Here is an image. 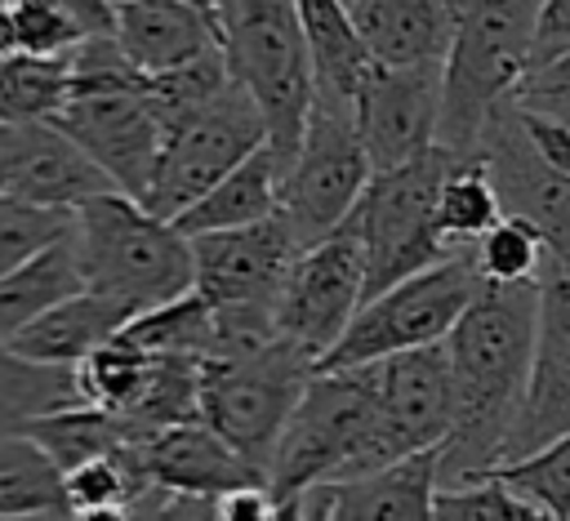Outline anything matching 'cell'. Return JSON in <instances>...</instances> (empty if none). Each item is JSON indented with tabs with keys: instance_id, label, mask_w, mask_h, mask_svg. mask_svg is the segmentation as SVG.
I'll list each match as a JSON object with an SVG mask.
<instances>
[{
	"instance_id": "1",
	"label": "cell",
	"mask_w": 570,
	"mask_h": 521,
	"mask_svg": "<svg viewBox=\"0 0 570 521\" xmlns=\"http://www.w3.org/2000/svg\"><path fill=\"white\" fill-rule=\"evenodd\" d=\"M539 325V285H481L445 338L450 436L441 445V485H463L503 463L517 427Z\"/></svg>"
},
{
	"instance_id": "2",
	"label": "cell",
	"mask_w": 570,
	"mask_h": 521,
	"mask_svg": "<svg viewBox=\"0 0 570 521\" xmlns=\"http://www.w3.org/2000/svg\"><path fill=\"white\" fill-rule=\"evenodd\" d=\"M71 249L85 289L125 303L134 316L196 289L191 240L120 191L76 209Z\"/></svg>"
},
{
	"instance_id": "3",
	"label": "cell",
	"mask_w": 570,
	"mask_h": 521,
	"mask_svg": "<svg viewBox=\"0 0 570 521\" xmlns=\"http://www.w3.org/2000/svg\"><path fill=\"white\" fill-rule=\"evenodd\" d=\"M214 31L232 80L249 94L267 125V142L294 160L316 85H312V53L298 22L294 0H218Z\"/></svg>"
},
{
	"instance_id": "4",
	"label": "cell",
	"mask_w": 570,
	"mask_h": 521,
	"mask_svg": "<svg viewBox=\"0 0 570 521\" xmlns=\"http://www.w3.org/2000/svg\"><path fill=\"white\" fill-rule=\"evenodd\" d=\"M539 9L543 0H459L441 107V151L454 160L476 151L481 129L530 71Z\"/></svg>"
},
{
	"instance_id": "5",
	"label": "cell",
	"mask_w": 570,
	"mask_h": 521,
	"mask_svg": "<svg viewBox=\"0 0 570 521\" xmlns=\"http://www.w3.org/2000/svg\"><path fill=\"white\" fill-rule=\"evenodd\" d=\"M383 468L379 401L365 370H316L303 401L294 405L267 490L281 499H303L325 481H347Z\"/></svg>"
},
{
	"instance_id": "6",
	"label": "cell",
	"mask_w": 570,
	"mask_h": 521,
	"mask_svg": "<svg viewBox=\"0 0 570 521\" xmlns=\"http://www.w3.org/2000/svg\"><path fill=\"white\" fill-rule=\"evenodd\" d=\"M316 361L303 356L289 338H272L240 356L205 361L200 370V423L214 427L249 468L272 472L281 432L303 401Z\"/></svg>"
},
{
	"instance_id": "7",
	"label": "cell",
	"mask_w": 570,
	"mask_h": 521,
	"mask_svg": "<svg viewBox=\"0 0 570 521\" xmlns=\"http://www.w3.org/2000/svg\"><path fill=\"white\" fill-rule=\"evenodd\" d=\"M450 169V151H432L414 165L374 174L365 196L356 200L347 227L361 240L365 254V298L445 263L459 258L445 249L441 232H436V196H441V178Z\"/></svg>"
},
{
	"instance_id": "8",
	"label": "cell",
	"mask_w": 570,
	"mask_h": 521,
	"mask_svg": "<svg viewBox=\"0 0 570 521\" xmlns=\"http://www.w3.org/2000/svg\"><path fill=\"white\" fill-rule=\"evenodd\" d=\"M481 276L472 267V254L445 258L374 298L361 303V312L352 316L347 334L334 343V352L316 365V370H361L401 352H419V347H436L450 338V330L459 325V316L472 307V298L481 294Z\"/></svg>"
},
{
	"instance_id": "9",
	"label": "cell",
	"mask_w": 570,
	"mask_h": 521,
	"mask_svg": "<svg viewBox=\"0 0 570 521\" xmlns=\"http://www.w3.org/2000/svg\"><path fill=\"white\" fill-rule=\"evenodd\" d=\"M263 142H267V125L249 102V94L232 80L214 102H205L200 111H191L165 134V151L142 196V209L174 223L205 191H214L240 160H249Z\"/></svg>"
},
{
	"instance_id": "10",
	"label": "cell",
	"mask_w": 570,
	"mask_h": 521,
	"mask_svg": "<svg viewBox=\"0 0 570 521\" xmlns=\"http://www.w3.org/2000/svg\"><path fill=\"white\" fill-rule=\"evenodd\" d=\"M374 169L370 156L361 147L356 134V116L343 107H325L312 102L303 142L285 169V187H281V218L285 227L298 236V245H316L330 232H338L356 200L365 196Z\"/></svg>"
},
{
	"instance_id": "11",
	"label": "cell",
	"mask_w": 570,
	"mask_h": 521,
	"mask_svg": "<svg viewBox=\"0 0 570 521\" xmlns=\"http://www.w3.org/2000/svg\"><path fill=\"white\" fill-rule=\"evenodd\" d=\"M49 125H58L120 196L142 205L165 151V125L142 98V76L129 85H76Z\"/></svg>"
},
{
	"instance_id": "12",
	"label": "cell",
	"mask_w": 570,
	"mask_h": 521,
	"mask_svg": "<svg viewBox=\"0 0 570 521\" xmlns=\"http://www.w3.org/2000/svg\"><path fill=\"white\" fill-rule=\"evenodd\" d=\"M361 303H365V254L356 232L343 223L325 240L307 245L289 267L276 303V334L321 365L334 352V343L347 334Z\"/></svg>"
},
{
	"instance_id": "13",
	"label": "cell",
	"mask_w": 570,
	"mask_h": 521,
	"mask_svg": "<svg viewBox=\"0 0 570 521\" xmlns=\"http://www.w3.org/2000/svg\"><path fill=\"white\" fill-rule=\"evenodd\" d=\"M445 62L374 67L356 94V134L374 174L414 165L441 147Z\"/></svg>"
},
{
	"instance_id": "14",
	"label": "cell",
	"mask_w": 570,
	"mask_h": 521,
	"mask_svg": "<svg viewBox=\"0 0 570 521\" xmlns=\"http://www.w3.org/2000/svg\"><path fill=\"white\" fill-rule=\"evenodd\" d=\"M472 156L485 160L503 196V214H521L525 223H534V232L548 245V263L570 281V174H557L534 160L512 98L490 116Z\"/></svg>"
},
{
	"instance_id": "15",
	"label": "cell",
	"mask_w": 570,
	"mask_h": 521,
	"mask_svg": "<svg viewBox=\"0 0 570 521\" xmlns=\"http://www.w3.org/2000/svg\"><path fill=\"white\" fill-rule=\"evenodd\" d=\"M370 374L374 401H379V441L383 463L410 459L419 450H441L450 436V361L445 343L401 352L374 365H361Z\"/></svg>"
},
{
	"instance_id": "16",
	"label": "cell",
	"mask_w": 570,
	"mask_h": 521,
	"mask_svg": "<svg viewBox=\"0 0 570 521\" xmlns=\"http://www.w3.org/2000/svg\"><path fill=\"white\" fill-rule=\"evenodd\" d=\"M303 245L285 227V218H267L240 232H209L191 236L196 258V294L214 307H267L276 312L289 267L298 263Z\"/></svg>"
},
{
	"instance_id": "17",
	"label": "cell",
	"mask_w": 570,
	"mask_h": 521,
	"mask_svg": "<svg viewBox=\"0 0 570 521\" xmlns=\"http://www.w3.org/2000/svg\"><path fill=\"white\" fill-rule=\"evenodd\" d=\"M570 432V281L548 263L539 276V325L525 379V401L508 436L503 463L534 454Z\"/></svg>"
},
{
	"instance_id": "18",
	"label": "cell",
	"mask_w": 570,
	"mask_h": 521,
	"mask_svg": "<svg viewBox=\"0 0 570 521\" xmlns=\"http://www.w3.org/2000/svg\"><path fill=\"white\" fill-rule=\"evenodd\" d=\"M436 494L441 450H419L374 472L307 490L303 521H436Z\"/></svg>"
},
{
	"instance_id": "19",
	"label": "cell",
	"mask_w": 570,
	"mask_h": 521,
	"mask_svg": "<svg viewBox=\"0 0 570 521\" xmlns=\"http://www.w3.org/2000/svg\"><path fill=\"white\" fill-rule=\"evenodd\" d=\"M129 459L151 490L174 494V499H218L240 485H267V476L258 468H249L205 423L165 427V432L129 445Z\"/></svg>"
},
{
	"instance_id": "20",
	"label": "cell",
	"mask_w": 570,
	"mask_h": 521,
	"mask_svg": "<svg viewBox=\"0 0 570 521\" xmlns=\"http://www.w3.org/2000/svg\"><path fill=\"white\" fill-rule=\"evenodd\" d=\"M111 40L138 76H165L218 53L214 13L187 0H116Z\"/></svg>"
},
{
	"instance_id": "21",
	"label": "cell",
	"mask_w": 570,
	"mask_h": 521,
	"mask_svg": "<svg viewBox=\"0 0 570 521\" xmlns=\"http://www.w3.org/2000/svg\"><path fill=\"white\" fill-rule=\"evenodd\" d=\"M347 9L374 67H419L450 58L459 0H352Z\"/></svg>"
},
{
	"instance_id": "22",
	"label": "cell",
	"mask_w": 570,
	"mask_h": 521,
	"mask_svg": "<svg viewBox=\"0 0 570 521\" xmlns=\"http://www.w3.org/2000/svg\"><path fill=\"white\" fill-rule=\"evenodd\" d=\"M111 178L58 129V125H22V156L9 183L13 200L76 214L80 205L111 196Z\"/></svg>"
},
{
	"instance_id": "23",
	"label": "cell",
	"mask_w": 570,
	"mask_h": 521,
	"mask_svg": "<svg viewBox=\"0 0 570 521\" xmlns=\"http://www.w3.org/2000/svg\"><path fill=\"white\" fill-rule=\"evenodd\" d=\"M129 321H134V312L125 303H116L107 294H94V289H80L71 298H62L58 307H49L45 316H36L27 330H18L4 347L36 361V365L76 370L94 347L116 338Z\"/></svg>"
},
{
	"instance_id": "24",
	"label": "cell",
	"mask_w": 570,
	"mask_h": 521,
	"mask_svg": "<svg viewBox=\"0 0 570 521\" xmlns=\"http://www.w3.org/2000/svg\"><path fill=\"white\" fill-rule=\"evenodd\" d=\"M285 169L289 160L263 142L249 160H240L214 191H205L187 214L174 218V227L191 240V236H209V232H240L254 223L276 218L281 209V187H285Z\"/></svg>"
},
{
	"instance_id": "25",
	"label": "cell",
	"mask_w": 570,
	"mask_h": 521,
	"mask_svg": "<svg viewBox=\"0 0 570 521\" xmlns=\"http://www.w3.org/2000/svg\"><path fill=\"white\" fill-rule=\"evenodd\" d=\"M294 4H298V22L307 36V53H312L316 102L352 111L374 62L361 45V31L352 22L347 0H294Z\"/></svg>"
},
{
	"instance_id": "26",
	"label": "cell",
	"mask_w": 570,
	"mask_h": 521,
	"mask_svg": "<svg viewBox=\"0 0 570 521\" xmlns=\"http://www.w3.org/2000/svg\"><path fill=\"white\" fill-rule=\"evenodd\" d=\"M18 436H27L58 472H71L80 463H94V459H107V454H125L134 441H129V427L120 414H107L98 405H67V410H53L36 423H27Z\"/></svg>"
},
{
	"instance_id": "27",
	"label": "cell",
	"mask_w": 570,
	"mask_h": 521,
	"mask_svg": "<svg viewBox=\"0 0 570 521\" xmlns=\"http://www.w3.org/2000/svg\"><path fill=\"white\" fill-rule=\"evenodd\" d=\"M80 289H85V281L76 267L71 236L58 240L53 249L36 254L18 272L0 276V343H9L18 330H27L36 316H45L49 307H58L62 298H71Z\"/></svg>"
},
{
	"instance_id": "28",
	"label": "cell",
	"mask_w": 570,
	"mask_h": 521,
	"mask_svg": "<svg viewBox=\"0 0 570 521\" xmlns=\"http://www.w3.org/2000/svg\"><path fill=\"white\" fill-rule=\"evenodd\" d=\"M503 218V196L485 169V160L468 156L454 160L441 178V196H436V232L445 240L450 254H472V245Z\"/></svg>"
},
{
	"instance_id": "29",
	"label": "cell",
	"mask_w": 570,
	"mask_h": 521,
	"mask_svg": "<svg viewBox=\"0 0 570 521\" xmlns=\"http://www.w3.org/2000/svg\"><path fill=\"white\" fill-rule=\"evenodd\" d=\"M200 370H205V361H196V356H156L151 361V379H147L142 396L134 401V410L120 414L134 445L165 427L200 423Z\"/></svg>"
},
{
	"instance_id": "30",
	"label": "cell",
	"mask_w": 570,
	"mask_h": 521,
	"mask_svg": "<svg viewBox=\"0 0 570 521\" xmlns=\"http://www.w3.org/2000/svg\"><path fill=\"white\" fill-rule=\"evenodd\" d=\"M71 98V53L36 58L4 49L0 53V120L9 125H49Z\"/></svg>"
},
{
	"instance_id": "31",
	"label": "cell",
	"mask_w": 570,
	"mask_h": 521,
	"mask_svg": "<svg viewBox=\"0 0 570 521\" xmlns=\"http://www.w3.org/2000/svg\"><path fill=\"white\" fill-rule=\"evenodd\" d=\"M67 405H85L71 370L36 365L0 343V436H18L27 423Z\"/></svg>"
},
{
	"instance_id": "32",
	"label": "cell",
	"mask_w": 570,
	"mask_h": 521,
	"mask_svg": "<svg viewBox=\"0 0 570 521\" xmlns=\"http://www.w3.org/2000/svg\"><path fill=\"white\" fill-rule=\"evenodd\" d=\"M120 334L129 343H138L142 352H151V356H196V361H209V352L218 343V312H214V303L205 294L187 289L183 298L134 316Z\"/></svg>"
},
{
	"instance_id": "33",
	"label": "cell",
	"mask_w": 570,
	"mask_h": 521,
	"mask_svg": "<svg viewBox=\"0 0 570 521\" xmlns=\"http://www.w3.org/2000/svg\"><path fill=\"white\" fill-rule=\"evenodd\" d=\"M13 517H67L62 472L27 436H0V521Z\"/></svg>"
},
{
	"instance_id": "34",
	"label": "cell",
	"mask_w": 570,
	"mask_h": 521,
	"mask_svg": "<svg viewBox=\"0 0 570 521\" xmlns=\"http://www.w3.org/2000/svg\"><path fill=\"white\" fill-rule=\"evenodd\" d=\"M151 352H142L138 343H129L125 334L107 338L102 347H94L71 374H76V392L85 405H98L107 414H125L134 410V401L142 396L147 379H151Z\"/></svg>"
},
{
	"instance_id": "35",
	"label": "cell",
	"mask_w": 570,
	"mask_h": 521,
	"mask_svg": "<svg viewBox=\"0 0 570 521\" xmlns=\"http://www.w3.org/2000/svg\"><path fill=\"white\" fill-rule=\"evenodd\" d=\"M472 267L485 285H539L548 272V245L521 214H503L476 245Z\"/></svg>"
},
{
	"instance_id": "36",
	"label": "cell",
	"mask_w": 570,
	"mask_h": 521,
	"mask_svg": "<svg viewBox=\"0 0 570 521\" xmlns=\"http://www.w3.org/2000/svg\"><path fill=\"white\" fill-rule=\"evenodd\" d=\"M485 476H499L517 494H525L534 508H543L552 521H570V432L534 454L508 459L490 468Z\"/></svg>"
},
{
	"instance_id": "37",
	"label": "cell",
	"mask_w": 570,
	"mask_h": 521,
	"mask_svg": "<svg viewBox=\"0 0 570 521\" xmlns=\"http://www.w3.org/2000/svg\"><path fill=\"white\" fill-rule=\"evenodd\" d=\"M71 223H76V214L40 209V205L0 196V276L18 272L36 254H45L58 240H67L71 236Z\"/></svg>"
},
{
	"instance_id": "38",
	"label": "cell",
	"mask_w": 570,
	"mask_h": 521,
	"mask_svg": "<svg viewBox=\"0 0 570 521\" xmlns=\"http://www.w3.org/2000/svg\"><path fill=\"white\" fill-rule=\"evenodd\" d=\"M151 485L138 476L129 450L125 454H107L94 463H80L71 472H62V503L67 512H94V508H120L142 499Z\"/></svg>"
},
{
	"instance_id": "39",
	"label": "cell",
	"mask_w": 570,
	"mask_h": 521,
	"mask_svg": "<svg viewBox=\"0 0 570 521\" xmlns=\"http://www.w3.org/2000/svg\"><path fill=\"white\" fill-rule=\"evenodd\" d=\"M436 521H552V517L512 485H503L499 476H476L463 485H441Z\"/></svg>"
},
{
	"instance_id": "40",
	"label": "cell",
	"mask_w": 570,
	"mask_h": 521,
	"mask_svg": "<svg viewBox=\"0 0 570 521\" xmlns=\"http://www.w3.org/2000/svg\"><path fill=\"white\" fill-rule=\"evenodd\" d=\"M517 120H521V134H525V147L534 151V160L557 174H570V125L548 111H530L521 102H517Z\"/></svg>"
},
{
	"instance_id": "41",
	"label": "cell",
	"mask_w": 570,
	"mask_h": 521,
	"mask_svg": "<svg viewBox=\"0 0 570 521\" xmlns=\"http://www.w3.org/2000/svg\"><path fill=\"white\" fill-rule=\"evenodd\" d=\"M40 4H49L62 22H71L80 40L111 36L116 27V0H40Z\"/></svg>"
},
{
	"instance_id": "42",
	"label": "cell",
	"mask_w": 570,
	"mask_h": 521,
	"mask_svg": "<svg viewBox=\"0 0 570 521\" xmlns=\"http://www.w3.org/2000/svg\"><path fill=\"white\" fill-rule=\"evenodd\" d=\"M276 494L267 485H240L214 499V521H276Z\"/></svg>"
},
{
	"instance_id": "43",
	"label": "cell",
	"mask_w": 570,
	"mask_h": 521,
	"mask_svg": "<svg viewBox=\"0 0 570 521\" xmlns=\"http://www.w3.org/2000/svg\"><path fill=\"white\" fill-rule=\"evenodd\" d=\"M18 156H22V125L0 120V196H9V183H13Z\"/></svg>"
},
{
	"instance_id": "44",
	"label": "cell",
	"mask_w": 570,
	"mask_h": 521,
	"mask_svg": "<svg viewBox=\"0 0 570 521\" xmlns=\"http://www.w3.org/2000/svg\"><path fill=\"white\" fill-rule=\"evenodd\" d=\"M151 521H214V499H165Z\"/></svg>"
},
{
	"instance_id": "45",
	"label": "cell",
	"mask_w": 570,
	"mask_h": 521,
	"mask_svg": "<svg viewBox=\"0 0 570 521\" xmlns=\"http://www.w3.org/2000/svg\"><path fill=\"white\" fill-rule=\"evenodd\" d=\"M13 49V0H0V53Z\"/></svg>"
},
{
	"instance_id": "46",
	"label": "cell",
	"mask_w": 570,
	"mask_h": 521,
	"mask_svg": "<svg viewBox=\"0 0 570 521\" xmlns=\"http://www.w3.org/2000/svg\"><path fill=\"white\" fill-rule=\"evenodd\" d=\"M13 521H62V517H13Z\"/></svg>"
},
{
	"instance_id": "47",
	"label": "cell",
	"mask_w": 570,
	"mask_h": 521,
	"mask_svg": "<svg viewBox=\"0 0 570 521\" xmlns=\"http://www.w3.org/2000/svg\"><path fill=\"white\" fill-rule=\"evenodd\" d=\"M62 521H67V517H62Z\"/></svg>"
}]
</instances>
